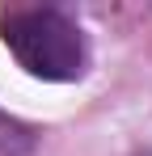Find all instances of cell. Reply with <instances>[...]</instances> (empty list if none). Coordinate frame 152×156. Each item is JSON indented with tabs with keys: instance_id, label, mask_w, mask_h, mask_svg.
Wrapping results in <instances>:
<instances>
[{
	"instance_id": "cell-1",
	"label": "cell",
	"mask_w": 152,
	"mask_h": 156,
	"mask_svg": "<svg viewBox=\"0 0 152 156\" xmlns=\"http://www.w3.org/2000/svg\"><path fill=\"white\" fill-rule=\"evenodd\" d=\"M0 38L30 76L38 80H80L85 76V34L59 9H9L0 17Z\"/></svg>"
},
{
	"instance_id": "cell-2",
	"label": "cell",
	"mask_w": 152,
	"mask_h": 156,
	"mask_svg": "<svg viewBox=\"0 0 152 156\" xmlns=\"http://www.w3.org/2000/svg\"><path fill=\"white\" fill-rule=\"evenodd\" d=\"M30 152H34V131L0 110V156H30Z\"/></svg>"
},
{
	"instance_id": "cell-3",
	"label": "cell",
	"mask_w": 152,
	"mask_h": 156,
	"mask_svg": "<svg viewBox=\"0 0 152 156\" xmlns=\"http://www.w3.org/2000/svg\"><path fill=\"white\" fill-rule=\"evenodd\" d=\"M144 156H152V152H144Z\"/></svg>"
}]
</instances>
